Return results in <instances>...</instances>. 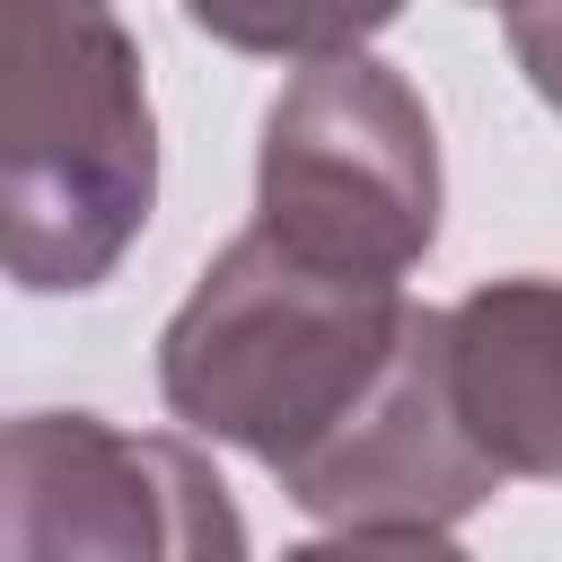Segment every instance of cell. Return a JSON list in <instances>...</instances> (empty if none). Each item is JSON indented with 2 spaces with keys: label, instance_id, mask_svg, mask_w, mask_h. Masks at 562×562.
Returning <instances> with one entry per match:
<instances>
[{
  "label": "cell",
  "instance_id": "obj_2",
  "mask_svg": "<svg viewBox=\"0 0 562 562\" xmlns=\"http://www.w3.org/2000/svg\"><path fill=\"white\" fill-rule=\"evenodd\" d=\"M9 35V132L0 211L9 281L26 299L97 290L158 202V114L140 44L105 0H0Z\"/></svg>",
  "mask_w": 562,
  "mask_h": 562
},
{
  "label": "cell",
  "instance_id": "obj_6",
  "mask_svg": "<svg viewBox=\"0 0 562 562\" xmlns=\"http://www.w3.org/2000/svg\"><path fill=\"white\" fill-rule=\"evenodd\" d=\"M448 386L483 457L518 483H562V281L509 272L448 307Z\"/></svg>",
  "mask_w": 562,
  "mask_h": 562
},
{
  "label": "cell",
  "instance_id": "obj_1",
  "mask_svg": "<svg viewBox=\"0 0 562 562\" xmlns=\"http://www.w3.org/2000/svg\"><path fill=\"white\" fill-rule=\"evenodd\" d=\"M404 281L334 272L281 237H228L158 334V395L193 439L255 457L281 492L369 413L413 342Z\"/></svg>",
  "mask_w": 562,
  "mask_h": 562
},
{
  "label": "cell",
  "instance_id": "obj_5",
  "mask_svg": "<svg viewBox=\"0 0 562 562\" xmlns=\"http://www.w3.org/2000/svg\"><path fill=\"white\" fill-rule=\"evenodd\" d=\"M501 483L509 474L483 457V439L465 430L457 386H448V307H422L395 378L290 483V509L342 544H457V527Z\"/></svg>",
  "mask_w": 562,
  "mask_h": 562
},
{
  "label": "cell",
  "instance_id": "obj_4",
  "mask_svg": "<svg viewBox=\"0 0 562 562\" xmlns=\"http://www.w3.org/2000/svg\"><path fill=\"white\" fill-rule=\"evenodd\" d=\"M9 562H228L246 518L193 439L114 430L105 413H18L0 439Z\"/></svg>",
  "mask_w": 562,
  "mask_h": 562
},
{
  "label": "cell",
  "instance_id": "obj_8",
  "mask_svg": "<svg viewBox=\"0 0 562 562\" xmlns=\"http://www.w3.org/2000/svg\"><path fill=\"white\" fill-rule=\"evenodd\" d=\"M501 26H509V53H518L527 88L562 114V0H501Z\"/></svg>",
  "mask_w": 562,
  "mask_h": 562
},
{
  "label": "cell",
  "instance_id": "obj_7",
  "mask_svg": "<svg viewBox=\"0 0 562 562\" xmlns=\"http://www.w3.org/2000/svg\"><path fill=\"white\" fill-rule=\"evenodd\" d=\"M404 0H184V18L228 44V53H272V61H316L351 53L378 26H395Z\"/></svg>",
  "mask_w": 562,
  "mask_h": 562
},
{
  "label": "cell",
  "instance_id": "obj_3",
  "mask_svg": "<svg viewBox=\"0 0 562 562\" xmlns=\"http://www.w3.org/2000/svg\"><path fill=\"white\" fill-rule=\"evenodd\" d=\"M439 132L413 79L378 53H316L263 114L255 228L307 263L404 281L439 246Z\"/></svg>",
  "mask_w": 562,
  "mask_h": 562
}]
</instances>
